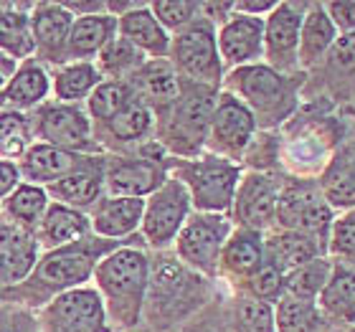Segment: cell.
I'll use <instances>...</instances> for the list:
<instances>
[{
	"mask_svg": "<svg viewBox=\"0 0 355 332\" xmlns=\"http://www.w3.org/2000/svg\"><path fill=\"white\" fill-rule=\"evenodd\" d=\"M3 332H18V330H3Z\"/></svg>",
	"mask_w": 355,
	"mask_h": 332,
	"instance_id": "cell-51",
	"label": "cell"
},
{
	"mask_svg": "<svg viewBox=\"0 0 355 332\" xmlns=\"http://www.w3.org/2000/svg\"><path fill=\"white\" fill-rule=\"evenodd\" d=\"M218 53L229 67H252L264 53V21L252 15H231L218 30Z\"/></svg>",
	"mask_w": 355,
	"mask_h": 332,
	"instance_id": "cell-14",
	"label": "cell"
},
{
	"mask_svg": "<svg viewBox=\"0 0 355 332\" xmlns=\"http://www.w3.org/2000/svg\"><path fill=\"white\" fill-rule=\"evenodd\" d=\"M330 277H333V264L325 261V259H312L310 264L289 272L284 284L289 289V297H297V299H304V302H315V297L322 295Z\"/></svg>",
	"mask_w": 355,
	"mask_h": 332,
	"instance_id": "cell-36",
	"label": "cell"
},
{
	"mask_svg": "<svg viewBox=\"0 0 355 332\" xmlns=\"http://www.w3.org/2000/svg\"><path fill=\"white\" fill-rule=\"evenodd\" d=\"M96 87H99V71L87 61L69 64V67L59 69V74L53 76V91L61 99V104L76 102V99L87 96L89 91H94Z\"/></svg>",
	"mask_w": 355,
	"mask_h": 332,
	"instance_id": "cell-35",
	"label": "cell"
},
{
	"mask_svg": "<svg viewBox=\"0 0 355 332\" xmlns=\"http://www.w3.org/2000/svg\"><path fill=\"white\" fill-rule=\"evenodd\" d=\"M188 211H191V195L178 177L165 180L157 188L150 200H145V213H142V234L148 238L150 246L163 249L178 238L188 221Z\"/></svg>",
	"mask_w": 355,
	"mask_h": 332,
	"instance_id": "cell-7",
	"label": "cell"
},
{
	"mask_svg": "<svg viewBox=\"0 0 355 332\" xmlns=\"http://www.w3.org/2000/svg\"><path fill=\"white\" fill-rule=\"evenodd\" d=\"M322 195L330 208H355V140L345 142L325 168Z\"/></svg>",
	"mask_w": 355,
	"mask_h": 332,
	"instance_id": "cell-23",
	"label": "cell"
},
{
	"mask_svg": "<svg viewBox=\"0 0 355 332\" xmlns=\"http://www.w3.org/2000/svg\"><path fill=\"white\" fill-rule=\"evenodd\" d=\"M46 211H49V193L41 185H18L8 198V213L10 218L23 223V229L41 226Z\"/></svg>",
	"mask_w": 355,
	"mask_h": 332,
	"instance_id": "cell-33",
	"label": "cell"
},
{
	"mask_svg": "<svg viewBox=\"0 0 355 332\" xmlns=\"http://www.w3.org/2000/svg\"><path fill=\"white\" fill-rule=\"evenodd\" d=\"M117 30V18L114 15H87L76 18L69 36V59H89L94 53H102L104 46L114 38Z\"/></svg>",
	"mask_w": 355,
	"mask_h": 332,
	"instance_id": "cell-25",
	"label": "cell"
},
{
	"mask_svg": "<svg viewBox=\"0 0 355 332\" xmlns=\"http://www.w3.org/2000/svg\"><path fill=\"white\" fill-rule=\"evenodd\" d=\"M277 3H234V10H239L241 15H252V18H259L261 13H272Z\"/></svg>",
	"mask_w": 355,
	"mask_h": 332,
	"instance_id": "cell-49",
	"label": "cell"
},
{
	"mask_svg": "<svg viewBox=\"0 0 355 332\" xmlns=\"http://www.w3.org/2000/svg\"><path fill=\"white\" fill-rule=\"evenodd\" d=\"M41 332H110L102 297L94 289H69L53 297L41 317Z\"/></svg>",
	"mask_w": 355,
	"mask_h": 332,
	"instance_id": "cell-9",
	"label": "cell"
},
{
	"mask_svg": "<svg viewBox=\"0 0 355 332\" xmlns=\"http://www.w3.org/2000/svg\"><path fill=\"white\" fill-rule=\"evenodd\" d=\"M46 94H49V76H46L41 64L28 59L15 71L13 79L8 82L6 91L0 94V99L18 107V110H31L38 102H44Z\"/></svg>",
	"mask_w": 355,
	"mask_h": 332,
	"instance_id": "cell-28",
	"label": "cell"
},
{
	"mask_svg": "<svg viewBox=\"0 0 355 332\" xmlns=\"http://www.w3.org/2000/svg\"><path fill=\"white\" fill-rule=\"evenodd\" d=\"M135 79H137V84H140L142 94L148 96L150 102L165 107V110L173 107L175 99L180 96V84H178L175 69L163 59L142 64V67L137 69Z\"/></svg>",
	"mask_w": 355,
	"mask_h": 332,
	"instance_id": "cell-32",
	"label": "cell"
},
{
	"mask_svg": "<svg viewBox=\"0 0 355 332\" xmlns=\"http://www.w3.org/2000/svg\"><path fill=\"white\" fill-rule=\"evenodd\" d=\"M110 241H76L71 246L56 249L46 254L31 272L28 279V295L41 302L49 295H64L76 284H84L89 274L94 272L96 256L110 251Z\"/></svg>",
	"mask_w": 355,
	"mask_h": 332,
	"instance_id": "cell-2",
	"label": "cell"
},
{
	"mask_svg": "<svg viewBox=\"0 0 355 332\" xmlns=\"http://www.w3.org/2000/svg\"><path fill=\"white\" fill-rule=\"evenodd\" d=\"M180 183L200 213H221L231 208L239 188V168L226 157L211 155L180 165Z\"/></svg>",
	"mask_w": 355,
	"mask_h": 332,
	"instance_id": "cell-3",
	"label": "cell"
},
{
	"mask_svg": "<svg viewBox=\"0 0 355 332\" xmlns=\"http://www.w3.org/2000/svg\"><path fill=\"white\" fill-rule=\"evenodd\" d=\"M6 71H3V67H0V87H3V84H6Z\"/></svg>",
	"mask_w": 355,
	"mask_h": 332,
	"instance_id": "cell-50",
	"label": "cell"
},
{
	"mask_svg": "<svg viewBox=\"0 0 355 332\" xmlns=\"http://www.w3.org/2000/svg\"><path fill=\"white\" fill-rule=\"evenodd\" d=\"M89 226L92 223L82 211L61 206V203H51L41 226H38V238H41V246L56 251L82 241V236H87Z\"/></svg>",
	"mask_w": 355,
	"mask_h": 332,
	"instance_id": "cell-24",
	"label": "cell"
},
{
	"mask_svg": "<svg viewBox=\"0 0 355 332\" xmlns=\"http://www.w3.org/2000/svg\"><path fill=\"white\" fill-rule=\"evenodd\" d=\"M0 102H3V99H0Z\"/></svg>",
	"mask_w": 355,
	"mask_h": 332,
	"instance_id": "cell-53",
	"label": "cell"
},
{
	"mask_svg": "<svg viewBox=\"0 0 355 332\" xmlns=\"http://www.w3.org/2000/svg\"><path fill=\"white\" fill-rule=\"evenodd\" d=\"M18 177H21V168L10 160H0V198H6L8 193H13L18 188Z\"/></svg>",
	"mask_w": 355,
	"mask_h": 332,
	"instance_id": "cell-47",
	"label": "cell"
},
{
	"mask_svg": "<svg viewBox=\"0 0 355 332\" xmlns=\"http://www.w3.org/2000/svg\"><path fill=\"white\" fill-rule=\"evenodd\" d=\"M277 221L287 231L312 236L330 223V206L322 191L310 183H292L282 191L277 200Z\"/></svg>",
	"mask_w": 355,
	"mask_h": 332,
	"instance_id": "cell-11",
	"label": "cell"
},
{
	"mask_svg": "<svg viewBox=\"0 0 355 332\" xmlns=\"http://www.w3.org/2000/svg\"><path fill=\"white\" fill-rule=\"evenodd\" d=\"M145 200L142 198H104L94 206L92 229L104 238H119L132 234L142 223Z\"/></svg>",
	"mask_w": 355,
	"mask_h": 332,
	"instance_id": "cell-22",
	"label": "cell"
},
{
	"mask_svg": "<svg viewBox=\"0 0 355 332\" xmlns=\"http://www.w3.org/2000/svg\"><path fill=\"white\" fill-rule=\"evenodd\" d=\"M257 127L252 110L234 94L218 96L208 127V145L221 152L223 157H239L249 148Z\"/></svg>",
	"mask_w": 355,
	"mask_h": 332,
	"instance_id": "cell-10",
	"label": "cell"
},
{
	"mask_svg": "<svg viewBox=\"0 0 355 332\" xmlns=\"http://www.w3.org/2000/svg\"><path fill=\"white\" fill-rule=\"evenodd\" d=\"M132 87L125 82H102L89 94V114L99 122L117 117L127 104H132Z\"/></svg>",
	"mask_w": 355,
	"mask_h": 332,
	"instance_id": "cell-37",
	"label": "cell"
},
{
	"mask_svg": "<svg viewBox=\"0 0 355 332\" xmlns=\"http://www.w3.org/2000/svg\"><path fill=\"white\" fill-rule=\"evenodd\" d=\"M229 87L244 96V104L252 110L254 119L261 117L266 125L284 119L295 107L292 84L272 67L252 64L236 69L229 79Z\"/></svg>",
	"mask_w": 355,
	"mask_h": 332,
	"instance_id": "cell-4",
	"label": "cell"
},
{
	"mask_svg": "<svg viewBox=\"0 0 355 332\" xmlns=\"http://www.w3.org/2000/svg\"><path fill=\"white\" fill-rule=\"evenodd\" d=\"M74 15L69 13L61 3H41L33 6L31 26H33V38H36V51L46 61H69V36L74 26Z\"/></svg>",
	"mask_w": 355,
	"mask_h": 332,
	"instance_id": "cell-16",
	"label": "cell"
},
{
	"mask_svg": "<svg viewBox=\"0 0 355 332\" xmlns=\"http://www.w3.org/2000/svg\"><path fill=\"white\" fill-rule=\"evenodd\" d=\"M277 188L261 173H249L239 183L236 198H234V213L236 221L249 231H259L272 226L277 218Z\"/></svg>",
	"mask_w": 355,
	"mask_h": 332,
	"instance_id": "cell-15",
	"label": "cell"
},
{
	"mask_svg": "<svg viewBox=\"0 0 355 332\" xmlns=\"http://www.w3.org/2000/svg\"><path fill=\"white\" fill-rule=\"evenodd\" d=\"M38 241L23 226H0V284H15L36 269Z\"/></svg>",
	"mask_w": 355,
	"mask_h": 332,
	"instance_id": "cell-19",
	"label": "cell"
},
{
	"mask_svg": "<svg viewBox=\"0 0 355 332\" xmlns=\"http://www.w3.org/2000/svg\"><path fill=\"white\" fill-rule=\"evenodd\" d=\"M239 322L244 332H277L272 307L259 299H246L239 307Z\"/></svg>",
	"mask_w": 355,
	"mask_h": 332,
	"instance_id": "cell-42",
	"label": "cell"
},
{
	"mask_svg": "<svg viewBox=\"0 0 355 332\" xmlns=\"http://www.w3.org/2000/svg\"><path fill=\"white\" fill-rule=\"evenodd\" d=\"M137 67H142L140 51L122 36L112 38L110 44L104 46V51L99 53V69L112 76H122Z\"/></svg>",
	"mask_w": 355,
	"mask_h": 332,
	"instance_id": "cell-40",
	"label": "cell"
},
{
	"mask_svg": "<svg viewBox=\"0 0 355 332\" xmlns=\"http://www.w3.org/2000/svg\"><path fill=\"white\" fill-rule=\"evenodd\" d=\"M84 160V155H76V152H67L61 148H53V145H46V142H38V145H31L28 152L21 157V175L26 180L33 183H56L61 177H67L71 170L79 168V163Z\"/></svg>",
	"mask_w": 355,
	"mask_h": 332,
	"instance_id": "cell-21",
	"label": "cell"
},
{
	"mask_svg": "<svg viewBox=\"0 0 355 332\" xmlns=\"http://www.w3.org/2000/svg\"><path fill=\"white\" fill-rule=\"evenodd\" d=\"M104 170H107V165L99 157H84L79 168L71 170L67 177L51 183L46 188V193L53 195L61 206L87 208L94 200H99V193H102L104 185Z\"/></svg>",
	"mask_w": 355,
	"mask_h": 332,
	"instance_id": "cell-18",
	"label": "cell"
},
{
	"mask_svg": "<svg viewBox=\"0 0 355 332\" xmlns=\"http://www.w3.org/2000/svg\"><path fill=\"white\" fill-rule=\"evenodd\" d=\"M31 148V125L28 117L18 110L0 112V155L23 157Z\"/></svg>",
	"mask_w": 355,
	"mask_h": 332,
	"instance_id": "cell-38",
	"label": "cell"
},
{
	"mask_svg": "<svg viewBox=\"0 0 355 332\" xmlns=\"http://www.w3.org/2000/svg\"><path fill=\"white\" fill-rule=\"evenodd\" d=\"M150 10L163 28L183 30L185 26H191L196 21L200 6L198 3H168V0L163 3V0H157V3H150Z\"/></svg>",
	"mask_w": 355,
	"mask_h": 332,
	"instance_id": "cell-41",
	"label": "cell"
},
{
	"mask_svg": "<svg viewBox=\"0 0 355 332\" xmlns=\"http://www.w3.org/2000/svg\"><path fill=\"white\" fill-rule=\"evenodd\" d=\"M15 3H0V51H6L10 59L28 61V56L36 51V38L31 15H26Z\"/></svg>",
	"mask_w": 355,
	"mask_h": 332,
	"instance_id": "cell-26",
	"label": "cell"
},
{
	"mask_svg": "<svg viewBox=\"0 0 355 332\" xmlns=\"http://www.w3.org/2000/svg\"><path fill=\"white\" fill-rule=\"evenodd\" d=\"M173 64L180 74H185L193 84L216 87L221 82V53L216 41L214 26L206 18H196L191 26L178 30L171 44Z\"/></svg>",
	"mask_w": 355,
	"mask_h": 332,
	"instance_id": "cell-5",
	"label": "cell"
},
{
	"mask_svg": "<svg viewBox=\"0 0 355 332\" xmlns=\"http://www.w3.org/2000/svg\"><path fill=\"white\" fill-rule=\"evenodd\" d=\"M282 272L279 269H274L272 264H264L257 274L249 277V287H252L254 297L259 299V302H266V299H274V297H279L282 292Z\"/></svg>",
	"mask_w": 355,
	"mask_h": 332,
	"instance_id": "cell-43",
	"label": "cell"
},
{
	"mask_svg": "<svg viewBox=\"0 0 355 332\" xmlns=\"http://www.w3.org/2000/svg\"><path fill=\"white\" fill-rule=\"evenodd\" d=\"M320 307L330 320L355 322V269L333 266V277L320 295Z\"/></svg>",
	"mask_w": 355,
	"mask_h": 332,
	"instance_id": "cell-29",
	"label": "cell"
},
{
	"mask_svg": "<svg viewBox=\"0 0 355 332\" xmlns=\"http://www.w3.org/2000/svg\"><path fill=\"white\" fill-rule=\"evenodd\" d=\"M266 251H269V261L274 269L279 272H295L300 266L310 264L312 259H318V244L312 236L304 234H279L266 241Z\"/></svg>",
	"mask_w": 355,
	"mask_h": 332,
	"instance_id": "cell-30",
	"label": "cell"
},
{
	"mask_svg": "<svg viewBox=\"0 0 355 332\" xmlns=\"http://www.w3.org/2000/svg\"><path fill=\"white\" fill-rule=\"evenodd\" d=\"M300 28L302 18L297 6L277 3L264 23V51L274 71H292L300 59Z\"/></svg>",
	"mask_w": 355,
	"mask_h": 332,
	"instance_id": "cell-13",
	"label": "cell"
},
{
	"mask_svg": "<svg viewBox=\"0 0 355 332\" xmlns=\"http://www.w3.org/2000/svg\"><path fill=\"white\" fill-rule=\"evenodd\" d=\"M216 110L214 91L208 87L193 84L191 91L180 89V96L168 107V132L165 142L178 152H196L208 140V127Z\"/></svg>",
	"mask_w": 355,
	"mask_h": 332,
	"instance_id": "cell-6",
	"label": "cell"
},
{
	"mask_svg": "<svg viewBox=\"0 0 355 332\" xmlns=\"http://www.w3.org/2000/svg\"><path fill=\"white\" fill-rule=\"evenodd\" d=\"M325 10L335 30L340 28L343 33H355V3H327Z\"/></svg>",
	"mask_w": 355,
	"mask_h": 332,
	"instance_id": "cell-46",
	"label": "cell"
},
{
	"mask_svg": "<svg viewBox=\"0 0 355 332\" xmlns=\"http://www.w3.org/2000/svg\"><path fill=\"white\" fill-rule=\"evenodd\" d=\"M330 249L340 256H355V208L338 218L333 226V236H330Z\"/></svg>",
	"mask_w": 355,
	"mask_h": 332,
	"instance_id": "cell-44",
	"label": "cell"
},
{
	"mask_svg": "<svg viewBox=\"0 0 355 332\" xmlns=\"http://www.w3.org/2000/svg\"><path fill=\"white\" fill-rule=\"evenodd\" d=\"M0 59H3V56H0ZM3 71H6V69H3Z\"/></svg>",
	"mask_w": 355,
	"mask_h": 332,
	"instance_id": "cell-52",
	"label": "cell"
},
{
	"mask_svg": "<svg viewBox=\"0 0 355 332\" xmlns=\"http://www.w3.org/2000/svg\"><path fill=\"white\" fill-rule=\"evenodd\" d=\"M117 28L122 33V38H127L137 51L153 53L155 59H165L171 53V38H168L165 28L153 15L150 3H142L140 8L119 15Z\"/></svg>",
	"mask_w": 355,
	"mask_h": 332,
	"instance_id": "cell-20",
	"label": "cell"
},
{
	"mask_svg": "<svg viewBox=\"0 0 355 332\" xmlns=\"http://www.w3.org/2000/svg\"><path fill=\"white\" fill-rule=\"evenodd\" d=\"M104 183L114 198H142L165 183V173L153 160H112Z\"/></svg>",
	"mask_w": 355,
	"mask_h": 332,
	"instance_id": "cell-17",
	"label": "cell"
},
{
	"mask_svg": "<svg viewBox=\"0 0 355 332\" xmlns=\"http://www.w3.org/2000/svg\"><path fill=\"white\" fill-rule=\"evenodd\" d=\"M107 127H110V132L122 142L140 140V137H145V134L150 132V127H153V112H150L148 104L132 102V104H127L117 117H112L110 122H107Z\"/></svg>",
	"mask_w": 355,
	"mask_h": 332,
	"instance_id": "cell-39",
	"label": "cell"
},
{
	"mask_svg": "<svg viewBox=\"0 0 355 332\" xmlns=\"http://www.w3.org/2000/svg\"><path fill=\"white\" fill-rule=\"evenodd\" d=\"M200 10L208 15L206 21L214 26V21H223V18H231V10H234V3H203Z\"/></svg>",
	"mask_w": 355,
	"mask_h": 332,
	"instance_id": "cell-48",
	"label": "cell"
},
{
	"mask_svg": "<svg viewBox=\"0 0 355 332\" xmlns=\"http://www.w3.org/2000/svg\"><path fill=\"white\" fill-rule=\"evenodd\" d=\"M231 223L218 213H198L188 218L178 234V256L203 274H214L229 241Z\"/></svg>",
	"mask_w": 355,
	"mask_h": 332,
	"instance_id": "cell-8",
	"label": "cell"
},
{
	"mask_svg": "<svg viewBox=\"0 0 355 332\" xmlns=\"http://www.w3.org/2000/svg\"><path fill=\"white\" fill-rule=\"evenodd\" d=\"M36 130L46 140V145L61 148L67 152L82 155L92 150V127L89 119L74 104H46L36 114Z\"/></svg>",
	"mask_w": 355,
	"mask_h": 332,
	"instance_id": "cell-12",
	"label": "cell"
},
{
	"mask_svg": "<svg viewBox=\"0 0 355 332\" xmlns=\"http://www.w3.org/2000/svg\"><path fill=\"white\" fill-rule=\"evenodd\" d=\"M277 332H322V315L315 302L284 297L274 312Z\"/></svg>",
	"mask_w": 355,
	"mask_h": 332,
	"instance_id": "cell-34",
	"label": "cell"
},
{
	"mask_svg": "<svg viewBox=\"0 0 355 332\" xmlns=\"http://www.w3.org/2000/svg\"><path fill=\"white\" fill-rule=\"evenodd\" d=\"M335 41H338V30H335L325 6H320V3L310 6L302 28H300V61L304 67H310L322 53L333 49Z\"/></svg>",
	"mask_w": 355,
	"mask_h": 332,
	"instance_id": "cell-27",
	"label": "cell"
},
{
	"mask_svg": "<svg viewBox=\"0 0 355 332\" xmlns=\"http://www.w3.org/2000/svg\"><path fill=\"white\" fill-rule=\"evenodd\" d=\"M330 69L355 71V33H345L330 49Z\"/></svg>",
	"mask_w": 355,
	"mask_h": 332,
	"instance_id": "cell-45",
	"label": "cell"
},
{
	"mask_svg": "<svg viewBox=\"0 0 355 332\" xmlns=\"http://www.w3.org/2000/svg\"><path fill=\"white\" fill-rule=\"evenodd\" d=\"M261 259H264V246L257 231L241 229L234 236H229L226 246H223L221 261L231 274H244L252 277L261 269Z\"/></svg>",
	"mask_w": 355,
	"mask_h": 332,
	"instance_id": "cell-31",
	"label": "cell"
},
{
	"mask_svg": "<svg viewBox=\"0 0 355 332\" xmlns=\"http://www.w3.org/2000/svg\"><path fill=\"white\" fill-rule=\"evenodd\" d=\"M94 274L112 320L122 325H137L150 284L148 256L137 249H117L99 261Z\"/></svg>",
	"mask_w": 355,
	"mask_h": 332,
	"instance_id": "cell-1",
	"label": "cell"
},
{
	"mask_svg": "<svg viewBox=\"0 0 355 332\" xmlns=\"http://www.w3.org/2000/svg\"><path fill=\"white\" fill-rule=\"evenodd\" d=\"M353 332H355V330H353Z\"/></svg>",
	"mask_w": 355,
	"mask_h": 332,
	"instance_id": "cell-54",
	"label": "cell"
}]
</instances>
